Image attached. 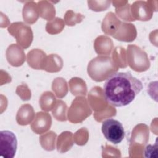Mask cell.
Wrapping results in <instances>:
<instances>
[{"label": "cell", "mask_w": 158, "mask_h": 158, "mask_svg": "<svg viewBox=\"0 0 158 158\" xmlns=\"http://www.w3.org/2000/svg\"><path fill=\"white\" fill-rule=\"evenodd\" d=\"M143 88L142 82L130 72H116L106 80L102 91L108 103L123 107L130 104Z\"/></svg>", "instance_id": "1"}, {"label": "cell", "mask_w": 158, "mask_h": 158, "mask_svg": "<svg viewBox=\"0 0 158 158\" xmlns=\"http://www.w3.org/2000/svg\"><path fill=\"white\" fill-rule=\"evenodd\" d=\"M118 69V67L112 57L105 56H98L93 59L87 67L89 76L97 82L107 80L117 72Z\"/></svg>", "instance_id": "2"}, {"label": "cell", "mask_w": 158, "mask_h": 158, "mask_svg": "<svg viewBox=\"0 0 158 158\" xmlns=\"http://www.w3.org/2000/svg\"><path fill=\"white\" fill-rule=\"evenodd\" d=\"M101 130L105 138L114 144L120 143L125 137L122 124L114 118H108L103 121Z\"/></svg>", "instance_id": "3"}, {"label": "cell", "mask_w": 158, "mask_h": 158, "mask_svg": "<svg viewBox=\"0 0 158 158\" xmlns=\"http://www.w3.org/2000/svg\"><path fill=\"white\" fill-rule=\"evenodd\" d=\"M127 49L128 64L133 70L143 72L149 69L150 62L144 51L135 45H128Z\"/></svg>", "instance_id": "4"}, {"label": "cell", "mask_w": 158, "mask_h": 158, "mask_svg": "<svg viewBox=\"0 0 158 158\" xmlns=\"http://www.w3.org/2000/svg\"><path fill=\"white\" fill-rule=\"evenodd\" d=\"M91 114L85 98L78 97L72 103L68 112V119L72 123H80Z\"/></svg>", "instance_id": "5"}, {"label": "cell", "mask_w": 158, "mask_h": 158, "mask_svg": "<svg viewBox=\"0 0 158 158\" xmlns=\"http://www.w3.org/2000/svg\"><path fill=\"white\" fill-rule=\"evenodd\" d=\"M8 31L23 48H27L30 46L33 40V33L30 26L23 22H15L8 28Z\"/></svg>", "instance_id": "6"}, {"label": "cell", "mask_w": 158, "mask_h": 158, "mask_svg": "<svg viewBox=\"0 0 158 158\" xmlns=\"http://www.w3.org/2000/svg\"><path fill=\"white\" fill-rule=\"evenodd\" d=\"M17 148V140L15 134L9 130L0 132V153L4 158H13Z\"/></svg>", "instance_id": "7"}, {"label": "cell", "mask_w": 158, "mask_h": 158, "mask_svg": "<svg viewBox=\"0 0 158 158\" xmlns=\"http://www.w3.org/2000/svg\"><path fill=\"white\" fill-rule=\"evenodd\" d=\"M131 14L135 20L147 21L151 19L152 10L149 1H136L131 6Z\"/></svg>", "instance_id": "8"}, {"label": "cell", "mask_w": 158, "mask_h": 158, "mask_svg": "<svg viewBox=\"0 0 158 158\" xmlns=\"http://www.w3.org/2000/svg\"><path fill=\"white\" fill-rule=\"evenodd\" d=\"M51 123V117L48 113L38 112L31 125V128L36 134H42L50 128Z\"/></svg>", "instance_id": "9"}, {"label": "cell", "mask_w": 158, "mask_h": 158, "mask_svg": "<svg viewBox=\"0 0 158 158\" xmlns=\"http://www.w3.org/2000/svg\"><path fill=\"white\" fill-rule=\"evenodd\" d=\"M6 58L8 62L12 66L19 67L25 60L23 49L16 44L10 45L6 51Z\"/></svg>", "instance_id": "10"}, {"label": "cell", "mask_w": 158, "mask_h": 158, "mask_svg": "<svg viewBox=\"0 0 158 158\" xmlns=\"http://www.w3.org/2000/svg\"><path fill=\"white\" fill-rule=\"evenodd\" d=\"M122 22L117 19L116 15L112 12L107 13L103 19L102 23V31L109 35L112 36L115 34V32L121 25Z\"/></svg>", "instance_id": "11"}, {"label": "cell", "mask_w": 158, "mask_h": 158, "mask_svg": "<svg viewBox=\"0 0 158 158\" xmlns=\"http://www.w3.org/2000/svg\"><path fill=\"white\" fill-rule=\"evenodd\" d=\"M23 19L27 23H33L40 15L37 3L34 1H27L24 4L22 10Z\"/></svg>", "instance_id": "12"}, {"label": "cell", "mask_w": 158, "mask_h": 158, "mask_svg": "<svg viewBox=\"0 0 158 158\" xmlns=\"http://www.w3.org/2000/svg\"><path fill=\"white\" fill-rule=\"evenodd\" d=\"M34 117L33 108L31 105L26 104L22 105L19 109L16 116V120L19 125H26L29 124Z\"/></svg>", "instance_id": "13"}, {"label": "cell", "mask_w": 158, "mask_h": 158, "mask_svg": "<svg viewBox=\"0 0 158 158\" xmlns=\"http://www.w3.org/2000/svg\"><path fill=\"white\" fill-rule=\"evenodd\" d=\"M40 15L48 20H52L56 14L55 8L50 2L41 1L37 2Z\"/></svg>", "instance_id": "14"}, {"label": "cell", "mask_w": 158, "mask_h": 158, "mask_svg": "<svg viewBox=\"0 0 158 158\" xmlns=\"http://www.w3.org/2000/svg\"><path fill=\"white\" fill-rule=\"evenodd\" d=\"M70 90L73 95H85L86 94V86L85 81L79 78H72L69 83Z\"/></svg>", "instance_id": "15"}, {"label": "cell", "mask_w": 158, "mask_h": 158, "mask_svg": "<svg viewBox=\"0 0 158 158\" xmlns=\"http://www.w3.org/2000/svg\"><path fill=\"white\" fill-rule=\"evenodd\" d=\"M40 104L42 110L49 111L56 105V98L50 91H46L42 94L40 99Z\"/></svg>", "instance_id": "16"}, {"label": "cell", "mask_w": 158, "mask_h": 158, "mask_svg": "<svg viewBox=\"0 0 158 158\" xmlns=\"http://www.w3.org/2000/svg\"><path fill=\"white\" fill-rule=\"evenodd\" d=\"M115 2H116V3L118 4L117 1H115ZM113 6H114L116 7L115 12L120 18H122V19H123L124 20H126V21H135V20L131 16V11L130 9V6L129 4H128L127 1H123L122 4H120H120H118V5L114 4Z\"/></svg>", "instance_id": "17"}, {"label": "cell", "mask_w": 158, "mask_h": 158, "mask_svg": "<svg viewBox=\"0 0 158 158\" xmlns=\"http://www.w3.org/2000/svg\"><path fill=\"white\" fill-rule=\"evenodd\" d=\"M52 115L59 121H66V110L67 109L66 104L62 100H58L53 108Z\"/></svg>", "instance_id": "18"}, {"label": "cell", "mask_w": 158, "mask_h": 158, "mask_svg": "<svg viewBox=\"0 0 158 158\" xmlns=\"http://www.w3.org/2000/svg\"><path fill=\"white\" fill-rule=\"evenodd\" d=\"M64 25L62 19L57 17L47 23L46 29L49 33L56 34L60 33L62 30Z\"/></svg>", "instance_id": "19"}, {"label": "cell", "mask_w": 158, "mask_h": 158, "mask_svg": "<svg viewBox=\"0 0 158 158\" xmlns=\"http://www.w3.org/2000/svg\"><path fill=\"white\" fill-rule=\"evenodd\" d=\"M83 18H85V16L81 14H76L72 10H67L65 15V21L67 25L69 26L75 25L76 23L81 22Z\"/></svg>", "instance_id": "20"}, {"label": "cell", "mask_w": 158, "mask_h": 158, "mask_svg": "<svg viewBox=\"0 0 158 158\" xmlns=\"http://www.w3.org/2000/svg\"><path fill=\"white\" fill-rule=\"evenodd\" d=\"M110 1H88V7L93 11L99 12L106 10L108 7H110L111 4Z\"/></svg>", "instance_id": "21"}, {"label": "cell", "mask_w": 158, "mask_h": 158, "mask_svg": "<svg viewBox=\"0 0 158 158\" xmlns=\"http://www.w3.org/2000/svg\"><path fill=\"white\" fill-rule=\"evenodd\" d=\"M144 156L146 157H157V139H156L154 145L149 144L144 149Z\"/></svg>", "instance_id": "22"}]
</instances>
